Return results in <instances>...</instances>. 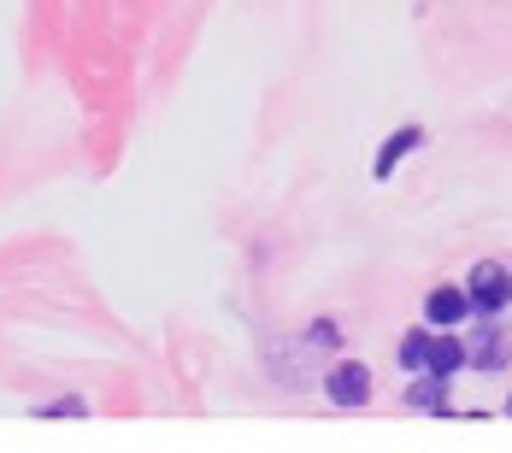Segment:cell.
<instances>
[{
  "label": "cell",
  "mask_w": 512,
  "mask_h": 453,
  "mask_svg": "<svg viewBox=\"0 0 512 453\" xmlns=\"http://www.w3.org/2000/svg\"><path fill=\"white\" fill-rule=\"evenodd\" d=\"M412 148H424V130H418V124H401V130H395V136L377 148V165H371V177H395V165H401Z\"/></svg>",
  "instance_id": "4"
},
{
  "label": "cell",
  "mask_w": 512,
  "mask_h": 453,
  "mask_svg": "<svg viewBox=\"0 0 512 453\" xmlns=\"http://www.w3.org/2000/svg\"><path fill=\"white\" fill-rule=\"evenodd\" d=\"M407 406L412 412H448V377H424V383H412L407 389Z\"/></svg>",
  "instance_id": "7"
},
{
  "label": "cell",
  "mask_w": 512,
  "mask_h": 453,
  "mask_svg": "<svg viewBox=\"0 0 512 453\" xmlns=\"http://www.w3.org/2000/svg\"><path fill=\"white\" fill-rule=\"evenodd\" d=\"M507 412H512V401H507Z\"/></svg>",
  "instance_id": "10"
},
{
  "label": "cell",
  "mask_w": 512,
  "mask_h": 453,
  "mask_svg": "<svg viewBox=\"0 0 512 453\" xmlns=\"http://www.w3.org/2000/svg\"><path fill=\"white\" fill-rule=\"evenodd\" d=\"M465 295H471V312H483V318H495V312H507L512 301V271L507 265H471V283H465Z\"/></svg>",
  "instance_id": "1"
},
{
  "label": "cell",
  "mask_w": 512,
  "mask_h": 453,
  "mask_svg": "<svg viewBox=\"0 0 512 453\" xmlns=\"http://www.w3.org/2000/svg\"><path fill=\"white\" fill-rule=\"evenodd\" d=\"M424 365H430V330L401 336V371H424Z\"/></svg>",
  "instance_id": "8"
},
{
  "label": "cell",
  "mask_w": 512,
  "mask_h": 453,
  "mask_svg": "<svg viewBox=\"0 0 512 453\" xmlns=\"http://www.w3.org/2000/svg\"><path fill=\"white\" fill-rule=\"evenodd\" d=\"M471 353V365H477V371H507L512 365V336L507 330H483V342H477V348H465Z\"/></svg>",
  "instance_id": "5"
},
{
  "label": "cell",
  "mask_w": 512,
  "mask_h": 453,
  "mask_svg": "<svg viewBox=\"0 0 512 453\" xmlns=\"http://www.w3.org/2000/svg\"><path fill=\"white\" fill-rule=\"evenodd\" d=\"M324 395H330L336 406H348V412H354V406L371 401V371H365L359 359H342V365L324 377Z\"/></svg>",
  "instance_id": "2"
},
{
  "label": "cell",
  "mask_w": 512,
  "mask_h": 453,
  "mask_svg": "<svg viewBox=\"0 0 512 453\" xmlns=\"http://www.w3.org/2000/svg\"><path fill=\"white\" fill-rule=\"evenodd\" d=\"M460 318H471V295L465 289H448V283L430 289V301H424V324L430 330H454Z\"/></svg>",
  "instance_id": "3"
},
{
  "label": "cell",
  "mask_w": 512,
  "mask_h": 453,
  "mask_svg": "<svg viewBox=\"0 0 512 453\" xmlns=\"http://www.w3.org/2000/svg\"><path fill=\"white\" fill-rule=\"evenodd\" d=\"M460 365H471L465 342H454L448 330H442V336H430V365H424V371H436V377H454Z\"/></svg>",
  "instance_id": "6"
},
{
  "label": "cell",
  "mask_w": 512,
  "mask_h": 453,
  "mask_svg": "<svg viewBox=\"0 0 512 453\" xmlns=\"http://www.w3.org/2000/svg\"><path fill=\"white\" fill-rule=\"evenodd\" d=\"M42 418H89V406L83 401H53V406H42Z\"/></svg>",
  "instance_id": "9"
}]
</instances>
